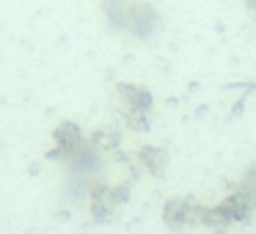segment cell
Segmentation results:
<instances>
[{"label":"cell","mask_w":256,"mask_h":234,"mask_svg":"<svg viewBox=\"0 0 256 234\" xmlns=\"http://www.w3.org/2000/svg\"><path fill=\"white\" fill-rule=\"evenodd\" d=\"M116 110L124 127L132 132H149L154 118V94L140 83H116Z\"/></svg>","instance_id":"6da1fadb"},{"label":"cell","mask_w":256,"mask_h":234,"mask_svg":"<svg viewBox=\"0 0 256 234\" xmlns=\"http://www.w3.org/2000/svg\"><path fill=\"white\" fill-rule=\"evenodd\" d=\"M254 215V204H250L248 193L242 188H234L228 196H223L218 204L204 206V218L201 226L212 228V232H226L232 226H242Z\"/></svg>","instance_id":"7a4b0ae2"},{"label":"cell","mask_w":256,"mask_h":234,"mask_svg":"<svg viewBox=\"0 0 256 234\" xmlns=\"http://www.w3.org/2000/svg\"><path fill=\"white\" fill-rule=\"evenodd\" d=\"M88 212L96 223H105L116 215V210L130 198V182H118V184H108L102 179H96L88 188Z\"/></svg>","instance_id":"3957f363"},{"label":"cell","mask_w":256,"mask_h":234,"mask_svg":"<svg viewBox=\"0 0 256 234\" xmlns=\"http://www.w3.org/2000/svg\"><path fill=\"white\" fill-rule=\"evenodd\" d=\"M88 140V135L83 132L78 122H58L56 130L50 135V149H47V160H56V162H64L66 166L80 149L83 144Z\"/></svg>","instance_id":"277c9868"},{"label":"cell","mask_w":256,"mask_h":234,"mask_svg":"<svg viewBox=\"0 0 256 234\" xmlns=\"http://www.w3.org/2000/svg\"><path fill=\"white\" fill-rule=\"evenodd\" d=\"M204 206L198 198L193 196H176V198H168L162 206V220L171 232H184V228L201 226V218H204Z\"/></svg>","instance_id":"5b68a950"},{"label":"cell","mask_w":256,"mask_h":234,"mask_svg":"<svg viewBox=\"0 0 256 234\" xmlns=\"http://www.w3.org/2000/svg\"><path fill=\"white\" fill-rule=\"evenodd\" d=\"M160 12L152 3H127V14H124L122 30L135 39H152L160 30Z\"/></svg>","instance_id":"8992f818"},{"label":"cell","mask_w":256,"mask_h":234,"mask_svg":"<svg viewBox=\"0 0 256 234\" xmlns=\"http://www.w3.org/2000/svg\"><path fill=\"white\" fill-rule=\"evenodd\" d=\"M88 140L102 152V157H116V160H127V157L122 154V130H118V127L102 124V127H96L94 132L88 135Z\"/></svg>","instance_id":"52a82bcc"},{"label":"cell","mask_w":256,"mask_h":234,"mask_svg":"<svg viewBox=\"0 0 256 234\" xmlns=\"http://www.w3.org/2000/svg\"><path fill=\"white\" fill-rule=\"evenodd\" d=\"M135 166L140 171H146L149 176H162L168 168V152L160 149V146H138L132 154Z\"/></svg>","instance_id":"ba28073f"},{"label":"cell","mask_w":256,"mask_h":234,"mask_svg":"<svg viewBox=\"0 0 256 234\" xmlns=\"http://www.w3.org/2000/svg\"><path fill=\"white\" fill-rule=\"evenodd\" d=\"M240 188L248 193V198H250V204H254V212H256V162L248 168V174H245V179L240 182Z\"/></svg>","instance_id":"9c48e42d"},{"label":"cell","mask_w":256,"mask_h":234,"mask_svg":"<svg viewBox=\"0 0 256 234\" xmlns=\"http://www.w3.org/2000/svg\"><path fill=\"white\" fill-rule=\"evenodd\" d=\"M245 8H248V14L256 20V0H245Z\"/></svg>","instance_id":"30bf717a"}]
</instances>
